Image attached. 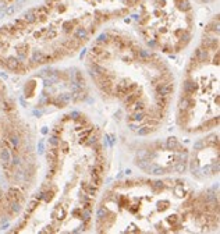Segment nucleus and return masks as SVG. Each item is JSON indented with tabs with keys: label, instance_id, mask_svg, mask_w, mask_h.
Returning a JSON list of instances; mask_svg holds the SVG:
<instances>
[{
	"label": "nucleus",
	"instance_id": "obj_1",
	"mask_svg": "<svg viewBox=\"0 0 220 234\" xmlns=\"http://www.w3.org/2000/svg\"><path fill=\"white\" fill-rule=\"evenodd\" d=\"M46 173L28 197L10 233H85L106 177L102 131L82 112H69L54 121L46 141Z\"/></svg>",
	"mask_w": 220,
	"mask_h": 234
},
{
	"label": "nucleus",
	"instance_id": "obj_2",
	"mask_svg": "<svg viewBox=\"0 0 220 234\" xmlns=\"http://www.w3.org/2000/svg\"><path fill=\"white\" fill-rule=\"evenodd\" d=\"M85 68L99 95L117 105L131 132L152 135L167 120L176 78L157 52L118 29H106L92 41Z\"/></svg>",
	"mask_w": 220,
	"mask_h": 234
},
{
	"label": "nucleus",
	"instance_id": "obj_3",
	"mask_svg": "<svg viewBox=\"0 0 220 234\" xmlns=\"http://www.w3.org/2000/svg\"><path fill=\"white\" fill-rule=\"evenodd\" d=\"M96 233H217V188L180 177H135L112 184L93 213Z\"/></svg>",
	"mask_w": 220,
	"mask_h": 234
},
{
	"label": "nucleus",
	"instance_id": "obj_4",
	"mask_svg": "<svg viewBox=\"0 0 220 234\" xmlns=\"http://www.w3.org/2000/svg\"><path fill=\"white\" fill-rule=\"evenodd\" d=\"M140 0H45L0 25V70L30 74L78 53Z\"/></svg>",
	"mask_w": 220,
	"mask_h": 234
},
{
	"label": "nucleus",
	"instance_id": "obj_5",
	"mask_svg": "<svg viewBox=\"0 0 220 234\" xmlns=\"http://www.w3.org/2000/svg\"><path fill=\"white\" fill-rule=\"evenodd\" d=\"M36 171L34 135L0 78V223L21 213Z\"/></svg>",
	"mask_w": 220,
	"mask_h": 234
},
{
	"label": "nucleus",
	"instance_id": "obj_6",
	"mask_svg": "<svg viewBox=\"0 0 220 234\" xmlns=\"http://www.w3.org/2000/svg\"><path fill=\"white\" fill-rule=\"evenodd\" d=\"M176 124L190 135L205 134L219 127V15L208 22L184 68Z\"/></svg>",
	"mask_w": 220,
	"mask_h": 234
},
{
	"label": "nucleus",
	"instance_id": "obj_7",
	"mask_svg": "<svg viewBox=\"0 0 220 234\" xmlns=\"http://www.w3.org/2000/svg\"><path fill=\"white\" fill-rule=\"evenodd\" d=\"M135 27L155 52L177 54L192 41L195 13L191 0H140Z\"/></svg>",
	"mask_w": 220,
	"mask_h": 234
},
{
	"label": "nucleus",
	"instance_id": "obj_8",
	"mask_svg": "<svg viewBox=\"0 0 220 234\" xmlns=\"http://www.w3.org/2000/svg\"><path fill=\"white\" fill-rule=\"evenodd\" d=\"M137 163L146 171H152V174H173L174 171L184 170V166L187 164V149L173 138H169L144 151V155Z\"/></svg>",
	"mask_w": 220,
	"mask_h": 234
},
{
	"label": "nucleus",
	"instance_id": "obj_9",
	"mask_svg": "<svg viewBox=\"0 0 220 234\" xmlns=\"http://www.w3.org/2000/svg\"><path fill=\"white\" fill-rule=\"evenodd\" d=\"M190 170L195 180L206 181L219 174V132L206 135L194 146Z\"/></svg>",
	"mask_w": 220,
	"mask_h": 234
},
{
	"label": "nucleus",
	"instance_id": "obj_10",
	"mask_svg": "<svg viewBox=\"0 0 220 234\" xmlns=\"http://www.w3.org/2000/svg\"><path fill=\"white\" fill-rule=\"evenodd\" d=\"M198 2H201V3H210V2H213V0H198Z\"/></svg>",
	"mask_w": 220,
	"mask_h": 234
}]
</instances>
